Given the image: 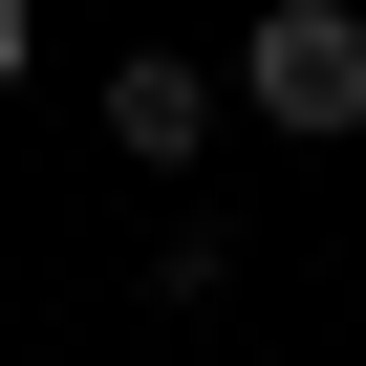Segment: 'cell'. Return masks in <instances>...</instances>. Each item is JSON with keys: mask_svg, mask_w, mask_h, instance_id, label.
Instances as JSON below:
<instances>
[{"mask_svg": "<svg viewBox=\"0 0 366 366\" xmlns=\"http://www.w3.org/2000/svg\"><path fill=\"white\" fill-rule=\"evenodd\" d=\"M108 151H129V172H194V151H216V65L129 44V65H108Z\"/></svg>", "mask_w": 366, "mask_h": 366, "instance_id": "cell-2", "label": "cell"}, {"mask_svg": "<svg viewBox=\"0 0 366 366\" xmlns=\"http://www.w3.org/2000/svg\"><path fill=\"white\" fill-rule=\"evenodd\" d=\"M0 86H22V0H0Z\"/></svg>", "mask_w": 366, "mask_h": 366, "instance_id": "cell-3", "label": "cell"}, {"mask_svg": "<svg viewBox=\"0 0 366 366\" xmlns=\"http://www.w3.org/2000/svg\"><path fill=\"white\" fill-rule=\"evenodd\" d=\"M237 108L302 129V151H345V129H366V22H345V0H280V22L237 44Z\"/></svg>", "mask_w": 366, "mask_h": 366, "instance_id": "cell-1", "label": "cell"}]
</instances>
